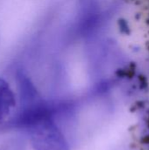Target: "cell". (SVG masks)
<instances>
[{"mask_svg":"<svg viewBox=\"0 0 149 150\" xmlns=\"http://www.w3.org/2000/svg\"><path fill=\"white\" fill-rule=\"evenodd\" d=\"M62 112V104L46 102L27 113L19 129L27 131L34 150H69L68 142L55 122Z\"/></svg>","mask_w":149,"mask_h":150,"instance_id":"cell-1","label":"cell"},{"mask_svg":"<svg viewBox=\"0 0 149 150\" xmlns=\"http://www.w3.org/2000/svg\"><path fill=\"white\" fill-rule=\"evenodd\" d=\"M15 105L16 99L12 90L5 80L0 78V123L10 115Z\"/></svg>","mask_w":149,"mask_h":150,"instance_id":"cell-2","label":"cell"}]
</instances>
